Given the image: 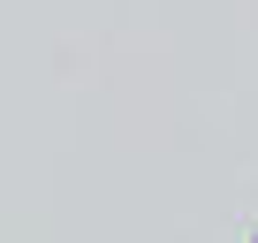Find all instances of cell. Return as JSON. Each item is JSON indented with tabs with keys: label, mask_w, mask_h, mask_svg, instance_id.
Segmentation results:
<instances>
[{
	"label": "cell",
	"mask_w": 258,
	"mask_h": 243,
	"mask_svg": "<svg viewBox=\"0 0 258 243\" xmlns=\"http://www.w3.org/2000/svg\"><path fill=\"white\" fill-rule=\"evenodd\" d=\"M250 243H258V235H250Z\"/></svg>",
	"instance_id": "obj_1"
}]
</instances>
